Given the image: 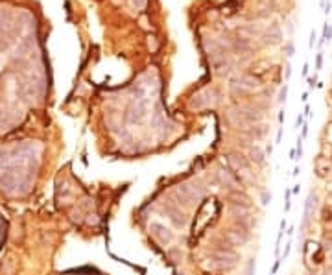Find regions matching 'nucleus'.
Masks as SVG:
<instances>
[{
	"label": "nucleus",
	"instance_id": "1",
	"mask_svg": "<svg viewBox=\"0 0 332 275\" xmlns=\"http://www.w3.org/2000/svg\"><path fill=\"white\" fill-rule=\"evenodd\" d=\"M262 37L266 39V42H270V45H277V42L282 41V30H281L279 24H270L264 30Z\"/></svg>",
	"mask_w": 332,
	"mask_h": 275
},
{
	"label": "nucleus",
	"instance_id": "2",
	"mask_svg": "<svg viewBox=\"0 0 332 275\" xmlns=\"http://www.w3.org/2000/svg\"><path fill=\"white\" fill-rule=\"evenodd\" d=\"M129 4H131L135 9H144L146 4H148V0H129Z\"/></svg>",
	"mask_w": 332,
	"mask_h": 275
},
{
	"label": "nucleus",
	"instance_id": "3",
	"mask_svg": "<svg viewBox=\"0 0 332 275\" xmlns=\"http://www.w3.org/2000/svg\"><path fill=\"white\" fill-rule=\"evenodd\" d=\"M314 42H316V31L312 30L310 31V46H314Z\"/></svg>",
	"mask_w": 332,
	"mask_h": 275
}]
</instances>
